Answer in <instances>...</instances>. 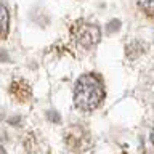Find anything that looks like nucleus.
Listing matches in <instances>:
<instances>
[{"instance_id": "nucleus-1", "label": "nucleus", "mask_w": 154, "mask_h": 154, "mask_svg": "<svg viewBox=\"0 0 154 154\" xmlns=\"http://www.w3.org/2000/svg\"><path fill=\"white\" fill-rule=\"evenodd\" d=\"M104 100V87L96 75L84 74L74 85V104L77 109L90 112L96 109Z\"/></svg>"}, {"instance_id": "nucleus-2", "label": "nucleus", "mask_w": 154, "mask_h": 154, "mask_svg": "<svg viewBox=\"0 0 154 154\" xmlns=\"http://www.w3.org/2000/svg\"><path fill=\"white\" fill-rule=\"evenodd\" d=\"M71 35L82 48L90 50L95 45H98V42L101 40V29L96 24H91V23L84 21V19H79L71 27Z\"/></svg>"}, {"instance_id": "nucleus-3", "label": "nucleus", "mask_w": 154, "mask_h": 154, "mask_svg": "<svg viewBox=\"0 0 154 154\" xmlns=\"http://www.w3.org/2000/svg\"><path fill=\"white\" fill-rule=\"evenodd\" d=\"M8 29H10V14L7 7L0 2V40L8 35Z\"/></svg>"}, {"instance_id": "nucleus-4", "label": "nucleus", "mask_w": 154, "mask_h": 154, "mask_svg": "<svg viewBox=\"0 0 154 154\" xmlns=\"http://www.w3.org/2000/svg\"><path fill=\"white\" fill-rule=\"evenodd\" d=\"M137 3L144 14L154 18V0H137Z\"/></svg>"}, {"instance_id": "nucleus-5", "label": "nucleus", "mask_w": 154, "mask_h": 154, "mask_svg": "<svg viewBox=\"0 0 154 154\" xmlns=\"http://www.w3.org/2000/svg\"><path fill=\"white\" fill-rule=\"evenodd\" d=\"M149 141L152 144V149H154V127L151 128V132H149Z\"/></svg>"}]
</instances>
